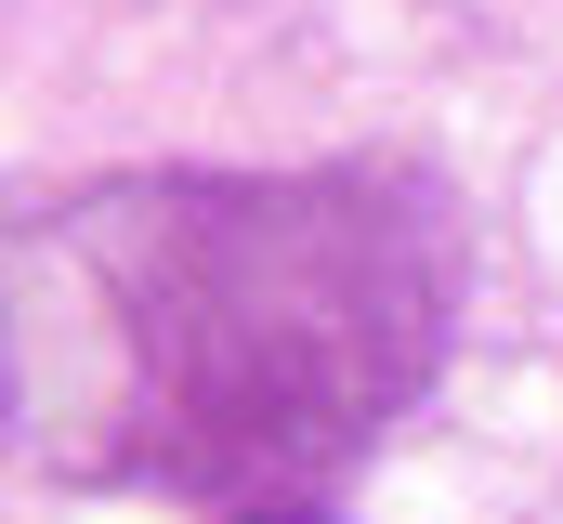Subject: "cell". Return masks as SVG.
I'll return each instance as SVG.
<instances>
[{"label":"cell","mask_w":563,"mask_h":524,"mask_svg":"<svg viewBox=\"0 0 563 524\" xmlns=\"http://www.w3.org/2000/svg\"><path fill=\"white\" fill-rule=\"evenodd\" d=\"M276 524H314V512H276Z\"/></svg>","instance_id":"6da1fadb"}]
</instances>
